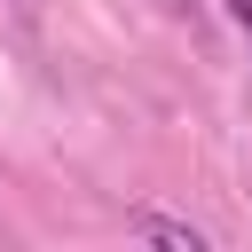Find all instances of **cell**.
<instances>
[{
  "mask_svg": "<svg viewBox=\"0 0 252 252\" xmlns=\"http://www.w3.org/2000/svg\"><path fill=\"white\" fill-rule=\"evenodd\" d=\"M158 16H173V24H189V16H197V0H158Z\"/></svg>",
  "mask_w": 252,
  "mask_h": 252,
  "instance_id": "cell-3",
  "label": "cell"
},
{
  "mask_svg": "<svg viewBox=\"0 0 252 252\" xmlns=\"http://www.w3.org/2000/svg\"><path fill=\"white\" fill-rule=\"evenodd\" d=\"M220 16H228V24H236V39L252 47V0H220Z\"/></svg>",
  "mask_w": 252,
  "mask_h": 252,
  "instance_id": "cell-2",
  "label": "cell"
},
{
  "mask_svg": "<svg viewBox=\"0 0 252 252\" xmlns=\"http://www.w3.org/2000/svg\"><path fill=\"white\" fill-rule=\"evenodd\" d=\"M126 228H134V236H150V244H173V252H205V228H189V220H165V213H134Z\"/></svg>",
  "mask_w": 252,
  "mask_h": 252,
  "instance_id": "cell-1",
  "label": "cell"
}]
</instances>
